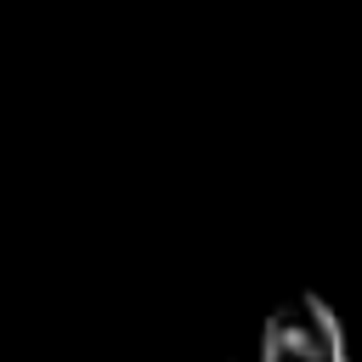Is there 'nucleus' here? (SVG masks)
I'll list each match as a JSON object with an SVG mask.
<instances>
[{"mask_svg": "<svg viewBox=\"0 0 362 362\" xmlns=\"http://www.w3.org/2000/svg\"><path fill=\"white\" fill-rule=\"evenodd\" d=\"M260 362H345L339 311L322 294H288L260 328Z\"/></svg>", "mask_w": 362, "mask_h": 362, "instance_id": "f257e3e1", "label": "nucleus"}]
</instances>
